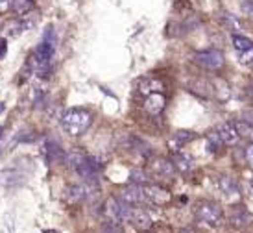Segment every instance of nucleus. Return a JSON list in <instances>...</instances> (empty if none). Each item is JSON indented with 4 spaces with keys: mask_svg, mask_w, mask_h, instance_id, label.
<instances>
[{
    "mask_svg": "<svg viewBox=\"0 0 253 233\" xmlns=\"http://www.w3.org/2000/svg\"><path fill=\"white\" fill-rule=\"evenodd\" d=\"M42 152L46 155V159L50 163L54 161H63V148H61V144L56 141V139H52V137H46L44 139V146H42Z\"/></svg>",
    "mask_w": 253,
    "mask_h": 233,
    "instance_id": "16",
    "label": "nucleus"
},
{
    "mask_svg": "<svg viewBox=\"0 0 253 233\" xmlns=\"http://www.w3.org/2000/svg\"><path fill=\"white\" fill-rule=\"evenodd\" d=\"M11 2H13V0H0V15L7 13V11H9V7H11Z\"/></svg>",
    "mask_w": 253,
    "mask_h": 233,
    "instance_id": "29",
    "label": "nucleus"
},
{
    "mask_svg": "<svg viewBox=\"0 0 253 233\" xmlns=\"http://www.w3.org/2000/svg\"><path fill=\"white\" fill-rule=\"evenodd\" d=\"M91 113L87 109H84V107H71L61 117V128L65 130V134L74 135V137L85 134L89 130V126H91Z\"/></svg>",
    "mask_w": 253,
    "mask_h": 233,
    "instance_id": "1",
    "label": "nucleus"
},
{
    "mask_svg": "<svg viewBox=\"0 0 253 233\" xmlns=\"http://www.w3.org/2000/svg\"><path fill=\"white\" fill-rule=\"evenodd\" d=\"M252 220H253V217L250 215V211H248L246 207H242V205L235 207L231 211V215H229V224H231L235 230H242V228L250 226Z\"/></svg>",
    "mask_w": 253,
    "mask_h": 233,
    "instance_id": "15",
    "label": "nucleus"
},
{
    "mask_svg": "<svg viewBox=\"0 0 253 233\" xmlns=\"http://www.w3.org/2000/svg\"><path fill=\"white\" fill-rule=\"evenodd\" d=\"M127 222L137 230V232H150L154 228V219L150 217V213L141 209V207H133L129 209L127 215Z\"/></svg>",
    "mask_w": 253,
    "mask_h": 233,
    "instance_id": "7",
    "label": "nucleus"
},
{
    "mask_svg": "<svg viewBox=\"0 0 253 233\" xmlns=\"http://www.w3.org/2000/svg\"><path fill=\"white\" fill-rule=\"evenodd\" d=\"M224 22L231 30H237V32H239V30L242 32V28H244V26H242V22H240L239 19H237L235 15H231V13H224Z\"/></svg>",
    "mask_w": 253,
    "mask_h": 233,
    "instance_id": "22",
    "label": "nucleus"
},
{
    "mask_svg": "<svg viewBox=\"0 0 253 233\" xmlns=\"http://www.w3.org/2000/svg\"><path fill=\"white\" fill-rule=\"evenodd\" d=\"M129 209L131 205L120 202L119 198H107L104 202V217H106L107 222H117V224H122V222H127V215H129Z\"/></svg>",
    "mask_w": 253,
    "mask_h": 233,
    "instance_id": "4",
    "label": "nucleus"
},
{
    "mask_svg": "<svg viewBox=\"0 0 253 233\" xmlns=\"http://www.w3.org/2000/svg\"><path fill=\"white\" fill-rule=\"evenodd\" d=\"M129 178H131V182H133L135 185H144L146 184V172L141 169H137V170H131V174H129Z\"/></svg>",
    "mask_w": 253,
    "mask_h": 233,
    "instance_id": "23",
    "label": "nucleus"
},
{
    "mask_svg": "<svg viewBox=\"0 0 253 233\" xmlns=\"http://www.w3.org/2000/svg\"><path fill=\"white\" fill-rule=\"evenodd\" d=\"M250 189H252V198H253V178H252V182H250Z\"/></svg>",
    "mask_w": 253,
    "mask_h": 233,
    "instance_id": "32",
    "label": "nucleus"
},
{
    "mask_svg": "<svg viewBox=\"0 0 253 233\" xmlns=\"http://www.w3.org/2000/svg\"><path fill=\"white\" fill-rule=\"evenodd\" d=\"M152 172H154L157 178H170L176 170H174L172 161L165 159V157H157V159L152 163Z\"/></svg>",
    "mask_w": 253,
    "mask_h": 233,
    "instance_id": "18",
    "label": "nucleus"
},
{
    "mask_svg": "<svg viewBox=\"0 0 253 233\" xmlns=\"http://www.w3.org/2000/svg\"><path fill=\"white\" fill-rule=\"evenodd\" d=\"M167 106V98L163 93H152L144 98V109H146L148 115L152 117H157V115L163 113V109Z\"/></svg>",
    "mask_w": 253,
    "mask_h": 233,
    "instance_id": "12",
    "label": "nucleus"
},
{
    "mask_svg": "<svg viewBox=\"0 0 253 233\" xmlns=\"http://www.w3.org/2000/svg\"><path fill=\"white\" fill-rule=\"evenodd\" d=\"M240 120H244L246 124H250V126L253 128V109H246V111H242Z\"/></svg>",
    "mask_w": 253,
    "mask_h": 233,
    "instance_id": "28",
    "label": "nucleus"
},
{
    "mask_svg": "<svg viewBox=\"0 0 253 233\" xmlns=\"http://www.w3.org/2000/svg\"><path fill=\"white\" fill-rule=\"evenodd\" d=\"M172 165H174V170H177V172H181V174H187V172H190V170L196 167V161H194V157L190 154H187V152H174L172 154Z\"/></svg>",
    "mask_w": 253,
    "mask_h": 233,
    "instance_id": "13",
    "label": "nucleus"
},
{
    "mask_svg": "<svg viewBox=\"0 0 253 233\" xmlns=\"http://www.w3.org/2000/svg\"><path fill=\"white\" fill-rule=\"evenodd\" d=\"M196 137H198V135L194 134V132H189V130H179V132H176V134L170 137L167 144H169L170 152L174 154V152H179L185 144H189V142L194 141Z\"/></svg>",
    "mask_w": 253,
    "mask_h": 233,
    "instance_id": "11",
    "label": "nucleus"
},
{
    "mask_svg": "<svg viewBox=\"0 0 253 233\" xmlns=\"http://www.w3.org/2000/svg\"><path fill=\"white\" fill-rule=\"evenodd\" d=\"M0 233H15V219L13 215L7 213L4 217V222H2V232Z\"/></svg>",
    "mask_w": 253,
    "mask_h": 233,
    "instance_id": "24",
    "label": "nucleus"
},
{
    "mask_svg": "<svg viewBox=\"0 0 253 233\" xmlns=\"http://www.w3.org/2000/svg\"><path fill=\"white\" fill-rule=\"evenodd\" d=\"M6 50H7L6 39H0V59H4V56H6Z\"/></svg>",
    "mask_w": 253,
    "mask_h": 233,
    "instance_id": "30",
    "label": "nucleus"
},
{
    "mask_svg": "<svg viewBox=\"0 0 253 233\" xmlns=\"http://www.w3.org/2000/svg\"><path fill=\"white\" fill-rule=\"evenodd\" d=\"M67 161L78 172V176L84 178L85 182H96L102 165L94 157H89L82 152H71L67 155Z\"/></svg>",
    "mask_w": 253,
    "mask_h": 233,
    "instance_id": "2",
    "label": "nucleus"
},
{
    "mask_svg": "<svg viewBox=\"0 0 253 233\" xmlns=\"http://www.w3.org/2000/svg\"><path fill=\"white\" fill-rule=\"evenodd\" d=\"M119 200L127 205H141L144 204V194H142V185H126L119 191Z\"/></svg>",
    "mask_w": 253,
    "mask_h": 233,
    "instance_id": "8",
    "label": "nucleus"
},
{
    "mask_svg": "<svg viewBox=\"0 0 253 233\" xmlns=\"http://www.w3.org/2000/svg\"><path fill=\"white\" fill-rule=\"evenodd\" d=\"M246 93H248V96H250V98L253 100V80H252V82H250V84H248Z\"/></svg>",
    "mask_w": 253,
    "mask_h": 233,
    "instance_id": "31",
    "label": "nucleus"
},
{
    "mask_svg": "<svg viewBox=\"0 0 253 233\" xmlns=\"http://www.w3.org/2000/svg\"><path fill=\"white\" fill-rule=\"evenodd\" d=\"M137 89H139V93H141V94L148 96V94H152V93H163V89H165V84H163L161 80H157V78L148 76V78H142V80H139Z\"/></svg>",
    "mask_w": 253,
    "mask_h": 233,
    "instance_id": "17",
    "label": "nucleus"
},
{
    "mask_svg": "<svg viewBox=\"0 0 253 233\" xmlns=\"http://www.w3.org/2000/svg\"><path fill=\"white\" fill-rule=\"evenodd\" d=\"M2 111H4V106H2V104H0V113H2Z\"/></svg>",
    "mask_w": 253,
    "mask_h": 233,
    "instance_id": "34",
    "label": "nucleus"
},
{
    "mask_svg": "<svg viewBox=\"0 0 253 233\" xmlns=\"http://www.w3.org/2000/svg\"><path fill=\"white\" fill-rule=\"evenodd\" d=\"M24 182V174L15 169L0 170V187L4 189H15Z\"/></svg>",
    "mask_w": 253,
    "mask_h": 233,
    "instance_id": "14",
    "label": "nucleus"
},
{
    "mask_svg": "<svg viewBox=\"0 0 253 233\" xmlns=\"http://www.w3.org/2000/svg\"><path fill=\"white\" fill-rule=\"evenodd\" d=\"M218 191L222 192V196L229 202H235L240 198V185L231 176H222L218 180Z\"/></svg>",
    "mask_w": 253,
    "mask_h": 233,
    "instance_id": "9",
    "label": "nucleus"
},
{
    "mask_svg": "<svg viewBox=\"0 0 253 233\" xmlns=\"http://www.w3.org/2000/svg\"><path fill=\"white\" fill-rule=\"evenodd\" d=\"M42 233H59V232H48V230H44Z\"/></svg>",
    "mask_w": 253,
    "mask_h": 233,
    "instance_id": "33",
    "label": "nucleus"
},
{
    "mask_svg": "<svg viewBox=\"0 0 253 233\" xmlns=\"http://www.w3.org/2000/svg\"><path fill=\"white\" fill-rule=\"evenodd\" d=\"M194 217H196L202 224L205 226H212L216 228L222 219H224V211L222 207L216 204V202H211V200H202L198 202L196 207H194Z\"/></svg>",
    "mask_w": 253,
    "mask_h": 233,
    "instance_id": "3",
    "label": "nucleus"
},
{
    "mask_svg": "<svg viewBox=\"0 0 253 233\" xmlns=\"http://www.w3.org/2000/svg\"><path fill=\"white\" fill-rule=\"evenodd\" d=\"M207 141H209V152H214V150L218 148V146H220V144H222V142H220V139H218V135H216V132H214V130H212V132H209V135H207Z\"/></svg>",
    "mask_w": 253,
    "mask_h": 233,
    "instance_id": "25",
    "label": "nucleus"
},
{
    "mask_svg": "<svg viewBox=\"0 0 253 233\" xmlns=\"http://www.w3.org/2000/svg\"><path fill=\"white\" fill-rule=\"evenodd\" d=\"M142 194H144V204L152 205H167L172 200V192L161 185L144 184L142 185Z\"/></svg>",
    "mask_w": 253,
    "mask_h": 233,
    "instance_id": "6",
    "label": "nucleus"
},
{
    "mask_svg": "<svg viewBox=\"0 0 253 233\" xmlns=\"http://www.w3.org/2000/svg\"><path fill=\"white\" fill-rule=\"evenodd\" d=\"M244 155H246L248 165H250V167L253 169V141L246 146V150H244Z\"/></svg>",
    "mask_w": 253,
    "mask_h": 233,
    "instance_id": "27",
    "label": "nucleus"
},
{
    "mask_svg": "<svg viewBox=\"0 0 253 233\" xmlns=\"http://www.w3.org/2000/svg\"><path fill=\"white\" fill-rule=\"evenodd\" d=\"M235 54H237V61L240 65H253V45L240 52H235Z\"/></svg>",
    "mask_w": 253,
    "mask_h": 233,
    "instance_id": "20",
    "label": "nucleus"
},
{
    "mask_svg": "<svg viewBox=\"0 0 253 233\" xmlns=\"http://www.w3.org/2000/svg\"><path fill=\"white\" fill-rule=\"evenodd\" d=\"M240 11L253 19V0H244V2L240 4Z\"/></svg>",
    "mask_w": 253,
    "mask_h": 233,
    "instance_id": "26",
    "label": "nucleus"
},
{
    "mask_svg": "<svg viewBox=\"0 0 253 233\" xmlns=\"http://www.w3.org/2000/svg\"><path fill=\"white\" fill-rule=\"evenodd\" d=\"M192 61L196 65H200L202 69H205V71H218L224 65V54L220 50H214V48L202 50V52H196L192 56Z\"/></svg>",
    "mask_w": 253,
    "mask_h": 233,
    "instance_id": "5",
    "label": "nucleus"
},
{
    "mask_svg": "<svg viewBox=\"0 0 253 233\" xmlns=\"http://www.w3.org/2000/svg\"><path fill=\"white\" fill-rule=\"evenodd\" d=\"M235 128H237V132H239V137H246V139H252L253 137V128L250 126V124H246L244 120L235 122Z\"/></svg>",
    "mask_w": 253,
    "mask_h": 233,
    "instance_id": "21",
    "label": "nucleus"
},
{
    "mask_svg": "<svg viewBox=\"0 0 253 233\" xmlns=\"http://www.w3.org/2000/svg\"><path fill=\"white\" fill-rule=\"evenodd\" d=\"M11 9L19 17H24V15H28L34 9V0H13L11 2Z\"/></svg>",
    "mask_w": 253,
    "mask_h": 233,
    "instance_id": "19",
    "label": "nucleus"
},
{
    "mask_svg": "<svg viewBox=\"0 0 253 233\" xmlns=\"http://www.w3.org/2000/svg\"><path fill=\"white\" fill-rule=\"evenodd\" d=\"M214 132H216L218 139L222 144H227V146H233V144H237L239 142V132H237V128H235V122H222V124H218L214 128Z\"/></svg>",
    "mask_w": 253,
    "mask_h": 233,
    "instance_id": "10",
    "label": "nucleus"
}]
</instances>
